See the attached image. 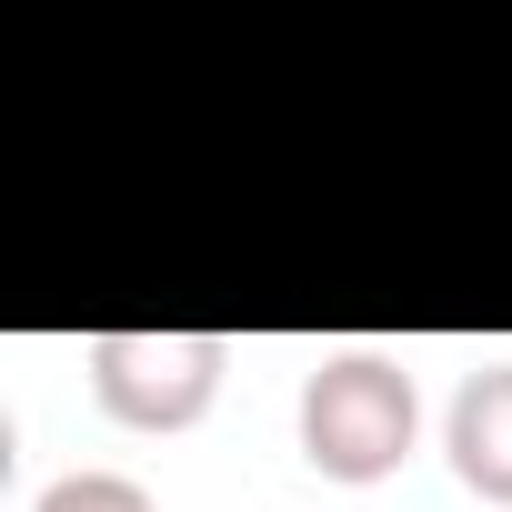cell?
Masks as SVG:
<instances>
[{
    "label": "cell",
    "instance_id": "2",
    "mask_svg": "<svg viewBox=\"0 0 512 512\" xmlns=\"http://www.w3.org/2000/svg\"><path fill=\"white\" fill-rule=\"evenodd\" d=\"M81 372H91V402L121 422V432H191L211 402H221V372H231V342L221 332H91L81 342Z\"/></svg>",
    "mask_w": 512,
    "mask_h": 512
},
{
    "label": "cell",
    "instance_id": "1",
    "mask_svg": "<svg viewBox=\"0 0 512 512\" xmlns=\"http://www.w3.org/2000/svg\"><path fill=\"white\" fill-rule=\"evenodd\" d=\"M302 462L322 482H392L422 442V392L392 352H322L302 372Z\"/></svg>",
    "mask_w": 512,
    "mask_h": 512
},
{
    "label": "cell",
    "instance_id": "4",
    "mask_svg": "<svg viewBox=\"0 0 512 512\" xmlns=\"http://www.w3.org/2000/svg\"><path fill=\"white\" fill-rule=\"evenodd\" d=\"M31 512H161L131 472H61V482H41V502Z\"/></svg>",
    "mask_w": 512,
    "mask_h": 512
},
{
    "label": "cell",
    "instance_id": "3",
    "mask_svg": "<svg viewBox=\"0 0 512 512\" xmlns=\"http://www.w3.org/2000/svg\"><path fill=\"white\" fill-rule=\"evenodd\" d=\"M442 452H452L462 492H482V502L512 512V362L462 372V392H452V412H442Z\"/></svg>",
    "mask_w": 512,
    "mask_h": 512
}]
</instances>
